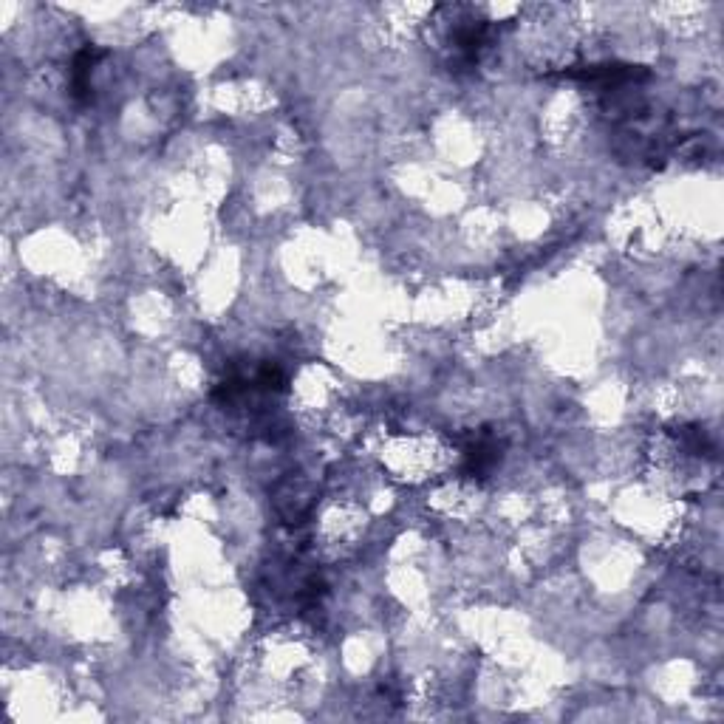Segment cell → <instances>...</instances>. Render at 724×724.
<instances>
[{
	"mask_svg": "<svg viewBox=\"0 0 724 724\" xmlns=\"http://www.w3.org/2000/svg\"><path fill=\"white\" fill-rule=\"evenodd\" d=\"M504 442L490 433V430H476L467 442H464V470L470 476H487L495 464L501 461Z\"/></svg>",
	"mask_w": 724,
	"mask_h": 724,
	"instance_id": "6da1fadb",
	"label": "cell"
},
{
	"mask_svg": "<svg viewBox=\"0 0 724 724\" xmlns=\"http://www.w3.org/2000/svg\"><path fill=\"white\" fill-rule=\"evenodd\" d=\"M99 60H102V51L94 49V46H88L74 57V63H71V97L80 99V102L91 97V71Z\"/></svg>",
	"mask_w": 724,
	"mask_h": 724,
	"instance_id": "7a4b0ae2",
	"label": "cell"
}]
</instances>
